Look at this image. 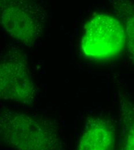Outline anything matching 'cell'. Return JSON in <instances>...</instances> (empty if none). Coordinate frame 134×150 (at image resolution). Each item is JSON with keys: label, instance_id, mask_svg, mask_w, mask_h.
<instances>
[{"label": "cell", "instance_id": "6da1fadb", "mask_svg": "<svg viewBox=\"0 0 134 150\" xmlns=\"http://www.w3.org/2000/svg\"><path fill=\"white\" fill-rule=\"evenodd\" d=\"M3 142L18 150H61L57 126L48 117L6 110L0 118Z\"/></svg>", "mask_w": 134, "mask_h": 150}, {"label": "cell", "instance_id": "7a4b0ae2", "mask_svg": "<svg viewBox=\"0 0 134 150\" xmlns=\"http://www.w3.org/2000/svg\"><path fill=\"white\" fill-rule=\"evenodd\" d=\"M1 23L10 37L31 46L43 34L46 12L38 3L31 1L1 0Z\"/></svg>", "mask_w": 134, "mask_h": 150}, {"label": "cell", "instance_id": "3957f363", "mask_svg": "<svg viewBox=\"0 0 134 150\" xmlns=\"http://www.w3.org/2000/svg\"><path fill=\"white\" fill-rule=\"evenodd\" d=\"M126 44L122 22L115 17L99 14L88 21L82 39V50L89 58L109 59L118 56Z\"/></svg>", "mask_w": 134, "mask_h": 150}, {"label": "cell", "instance_id": "277c9868", "mask_svg": "<svg viewBox=\"0 0 134 150\" xmlns=\"http://www.w3.org/2000/svg\"><path fill=\"white\" fill-rule=\"evenodd\" d=\"M25 57L19 50L12 49L1 58L0 96L4 100L30 104L35 88Z\"/></svg>", "mask_w": 134, "mask_h": 150}, {"label": "cell", "instance_id": "5b68a950", "mask_svg": "<svg viewBox=\"0 0 134 150\" xmlns=\"http://www.w3.org/2000/svg\"><path fill=\"white\" fill-rule=\"evenodd\" d=\"M117 132L108 118L94 116L86 122L79 150H115Z\"/></svg>", "mask_w": 134, "mask_h": 150}, {"label": "cell", "instance_id": "8992f818", "mask_svg": "<svg viewBox=\"0 0 134 150\" xmlns=\"http://www.w3.org/2000/svg\"><path fill=\"white\" fill-rule=\"evenodd\" d=\"M121 133L117 150H134V103L124 94L120 95Z\"/></svg>", "mask_w": 134, "mask_h": 150}, {"label": "cell", "instance_id": "52a82bcc", "mask_svg": "<svg viewBox=\"0 0 134 150\" xmlns=\"http://www.w3.org/2000/svg\"><path fill=\"white\" fill-rule=\"evenodd\" d=\"M113 6L115 14L124 25L129 55L134 62V4L130 1L120 0L115 1Z\"/></svg>", "mask_w": 134, "mask_h": 150}]
</instances>
